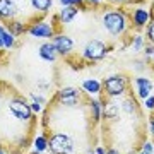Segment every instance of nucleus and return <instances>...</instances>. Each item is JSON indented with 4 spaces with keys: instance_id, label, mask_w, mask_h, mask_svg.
Wrapping results in <instances>:
<instances>
[{
    "instance_id": "nucleus-15",
    "label": "nucleus",
    "mask_w": 154,
    "mask_h": 154,
    "mask_svg": "<svg viewBox=\"0 0 154 154\" xmlns=\"http://www.w3.org/2000/svg\"><path fill=\"white\" fill-rule=\"evenodd\" d=\"M89 108H91V116H93L94 122H99L101 118H103L105 103H101L99 99H91V101H89Z\"/></svg>"
},
{
    "instance_id": "nucleus-26",
    "label": "nucleus",
    "mask_w": 154,
    "mask_h": 154,
    "mask_svg": "<svg viewBox=\"0 0 154 154\" xmlns=\"http://www.w3.org/2000/svg\"><path fill=\"white\" fill-rule=\"evenodd\" d=\"M142 152H146V154H154V144L149 142V140H146V142L142 144Z\"/></svg>"
},
{
    "instance_id": "nucleus-30",
    "label": "nucleus",
    "mask_w": 154,
    "mask_h": 154,
    "mask_svg": "<svg viewBox=\"0 0 154 154\" xmlns=\"http://www.w3.org/2000/svg\"><path fill=\"white\" fill-rule=\"evenodd\" d=\"M96 154H108V149L103 147V146H98V149H96Z\"/></svg>"
},
{
    "instance_id": "nucleus-1",
    "label": "nucleus",
    "mask_w": 154,
    "mask_h": 154,
    "mask_svg": "<svg viewBox=\"0 0 154 154\" xmlns=\"http://www.w3.org/2000/svg\"><path fill=\"white\" fill-rule=\"evenodd\" d=\"M103 28L111 34V36H122L127 31L128 26V19L127 14L122 9H115V11H108L103 16Z\"/></svg>"
},
{
    "instance_id": "nucleus-40",
    "label": "nucleus",
    "mask_w": 154,
    "mask_h": 154,
    "mask_svg": "<svg viewBox=\"0 0 154 154\" xmlns=\"http://www.w3.org/2000/svg\"><path fill=\"white\" fill-rule=\"evenodd\" d=\"M139 154H146V152H142V151H140V152H139Z\"/></svg>"
},
{
    "instance_id": "nucleus-20",
    "label": "nucleus",
    "mask_w": 154,
    "mask_h": 154,
    "mask_svg": "<svg viewBox=\"0 0 154 154\" xmlns=\"http://www.w3.org/2000/svg\"><path fill=\"white\" fill-rule=\"evenodd\" d=\"M9 31H11L14 36H19V34H22V33H28V26L24 24V22H21V21H12V22H9Z\"/></svg>"
},
{
    "instance_id": "nucleus-32",
    "label": "nucleus",
    "mask_w": 154,
    "mask_h": 154,
    "mask_svg": "<svg viewBox=\"0 0 154 154\" xmlns=\"http://www.w3.org/2000/svg\"><path fill=\"white\" fill-rule=\"evenodd\" d=\"M134 63H135V69H139V70H142V69H144V65H142V62H139V60H135V62H134Z\"/></svg>"
},
{
    "instance_id": "nucleus-3",
    "label": "nucleus",
    "mask_w": 154,
    "mask_h": 154,
    "mask_svg": "<svg viewBox=\"0 0 154 154\" xmlns=\"http://www.w3.org/2000/svg\"><path fill=\"white\" fill-rule=\"evenodd\" d=\"M9 111L14 118H17L19 122H29L33 118V111L31 106L22 96H14L9 101Z\"/></svg>"
},
{
    "instance_id": "nucleus-6",
    "label": "nucleus",
    "mask_w": 154,
    "mask_h": 154,
    "mask_svg": "<svg viewBox=\"0 0 154 154\" xmlns=\"http://www.w3.org/2000/svg\"><path fill=\"white\" fill-rule=\"evenodd\" d=\"M28 33L33 38H43V39H53L55 36V28L48 24V22H33L31 26H28Z\"/></svg>"
},
{
    "instance_id": "nucleus-22",
    "label": "nucleus",
    "mask_w": 154,
    "mask_h": 154,
    "mask_svg": "<svg viewBox=\"0 0 154 154\" xmlns=\"http://www.w3.org/2000/svg\"><path fill=\"white\" fill-rule=\"evenodd\" d=\"M4 48L5 50H11V48H14V45H16V36L9 31V29L5 28V31H4Z\"/></svg>"
},
{
    "instance_id": "nucleus-34",
    "label": "nucleus",
    "mask_w": 154,
    "mask_h": 154,
    "mask_svg": "<svg viewBox=\"0 0 154 154\" xmlns=\"http://www.w3.org/2000/svg\"><path fill=\"white\" fill-rule=\"evenodd\" d=\"M88 2H89V4H93V5H99L103 0H88Z\"/></svg>"
},
{
    "instance_id": "nucleus-12",
    "label": "nucleus",
    "mask_w": 154,
    "mask_h": 154,
    "mask_svg": "<svg viewBox=\"0 0 154 154\" xmlns=\"http://www.w3.org/2000/svg\"><path fill=\"white\" fill-rule=\"evenodd\" d=\"M38 53H39V57H41L45 62H55L57 60V55H58L51 41L41 45V46H39V50H38Z\"/></svg>"
},
{
    "instance_id": "nucleus-9",
    "label": "nucleus",
    "mask_w": 154,
    "mask_h": 154,
    "mask_svg": "<svg viewBox=\"0 0 154 154\" xmlns=\"http://www.w3.org/2000/svg\"><path fill=\"white\" fill-rule=\"evenodd\" d=\"M132 26L135 29H144L151 22V12L146 9V7H135L132 11Z\"/></svg>"
},
{
    "instance_id": "nucleus-28",
    "label": "nucleus",
    "mask_w": 154,
    "mask_h": 154,
    "mask_svg": "<svg viewBox=\"0 0 154 154\" xmlns=\"http://www.w3.org/2000/svg\"><path fill=\"white\" fill-rule=\"evenodd\" d=\"M29 106H31V111H33V113H39V111L43 110V105H41V103H38V101L29 103Z\"/></svg>"
},
{
    "instance_id": "nucleus-18",
    "label": "nucleus",
    "mask_w": 154,
    "mask_h": 154,
    "mask_svg": "<svg viewBox=\"0 0 154 154\" xmlns=\"http://www.w3.org/2000/svg\"><path fill=\"white\" fill-rule=\"evenodd\" d=\"M29 4L36 12H48L53 5V0H29Z\"/></svg>"
},
{
    "instance_id": "nucleus-2",
    "label": "nucleus",
    "mask_w": 154,
    "mask_h": 154,
    "mask_svg": "<svg viewBox=\"0 0 154 154\" xmlns=\"http://www.w3.org/2000/svg\"><path fill=\"white\" fill-rule=\"evenodd\" d=\"M48 147L51 154H72L74 152V140L67 134L55 132L48 139Z\"/></svg>"
},
{
    "instance_id": "nucleus-35",
    "label": "nucleus",
    "mask_w": 154,
    "mask_h": 154,
    "mask_svg": "<svg viewBox=\"0 0 154 154\" xmlns=\"http://www.w3.org/2000/svg\"><path fill=\"white\" fill-rule=\"evenodd\" d=\"M108 154H120L116 149H108Z\"/></svg>"
},
{
    "instance_id": "nucleus-16",
    "label": "nucleus",
    "mask_w": 154,
    "mask_h": 154,
    "mask_svg": "<svg viewBox=\"0 0 154 154\" xmlns=\"http://www.w3.org/2000/svg\"><path fill=\"white\" fill-rule=\"evenodd\" d=\"M118 111H120V106L110 101V103H105V108H103V116L108 118V120H115L118 118Z\"/></svg>"
},
{
    "instance_id": "nucleus-17",
    "label": "nucleus",
    "mask_w": 154,
    "mask_h": 154,
    "mask_svg": "<svg viewBox=\"0 0 154 154\" xmlns=\"http://www.w3.org/2000/svg\"><path fill=\"white\" fill-rule=\"evenodd\" d=\"M144 46H146V36L140 33L134 34L132 39H130V48H132V51H135V53H140L144 50Z\"/></svg>"
},
{
    "instance_id": "nucleus-13",
    "label": "nucleus",
    "mask_w": 154,
    "mask_h": 154,
    "mask_svg": "<svg viewBox=\"0 0 154 154\" xmlns=\"http://www.w3.org/2000/svg\"><path fill=\"white\" fill-rule=\"evenodd\" d=\"M79 14V9L77 7H62L60 12H58V21L62 24H70L74 19Z\"/></svg>"
},
{
    "instance_id": "nucleus-36",
    "label": "nucleus",
    "mask_w": 154,
    "mask_h": 154,
    "mask_svg": "<svg viewBox=\"0 0 154 154\" xmlns=\"http://www.w3.org/2000/svg\"><path fill=\"white\" fill-rule=\"evenodd\" d=\"M111 2H115V4H123V2H127V0H111Z\"/></svg>"
},
{
    "instance_id": "nucleus-21",
    "label": "nucleus",
    "mask_w": 154,
    "mask_h": 154,
    "mask_svg": "<svg viewBox=\"0 0 154 154\" xmlns=\"http://www.w3.org/2000/svg\"><path fill=\"white\" fill-rule=\"evenodd\" d=\"M33 146L36 149V152H45L46 149H48V137L46 135H38V137H34L33 140Z\"/></svg>"
},
{
    "instance_id": "nucleus-31",
    "label": "nucleus",
    "mask_w": 154,
    "mask_h": 154,
    "mask_svg": "<svg viewBox=\"0 0 154 154\" xmlns=\"http://www.w3.org/2000/svg\"><path fill=\"white\" fill-rule=\"evenodd\" d=\"M149 130H151V134L154 135V115L149 118Z\"/></svg>"
},
{
    "instance_id": "nucleus-33",
    "label": "nucleus",
    "mask_w": 154,
    "mask_h": 154,
    "mask_svg": "<svg viewBox=\"0 0 154 154\" xmlns=\"http://www.w3.org/2000/svg\"><path fill=\"white\" fill-rule=\"evenodd\" d=\"M38 88H39V89H46V88H48V84L43 82V81H39V82H38Z\"/></svg>"
},
{
    "instance_id": "nucleus-29",
    "label": "nucleus",
    "mask_w": 154,
    "mask_h": 154,
    "mask_svg": "<svg viewBox=\"0 0 154 154\" xmlns=\"http://www.w3.org/2000/svg\"><path fill=\"white\" fill-rule=\"evenodd\" d=\"M4 31H5V26H2L0 24V48H4Z\"/></svg>"
},
{
    "instance_id": "nucleus-8",
    "label": "nucleus",
    "mask_w": 154,
    "mask_h": 154,
    "mask_svg": "<svg viewBox=\"0 0 154 154\" xmlns=\"http://www.w3.org/2000/svg\"><path fill=\"white\" fill-rule=\"evenodd\" d=\"M51 43L55 46L57 53L62 57H69L72 53V50H74V41L67 34H55L53 39H51Z\"/></svg>"
},
{
    "instance_id": "nucleus-4",
    "label": "nucleus",
    "mask_w": 154,
    "mask_h": 154,
    "mask_svg": "<svg viewBox=\"0 0 154 154\" xmlns=\"http://www.w3.org/2000/svg\"><path fill=\"white\" fill-rule=\"evenodd\" d=\"M101 84H103L105 94L108 96V98H118V96H122V94L127 91V86H128V82H127L125 77L118 75V74L106 77Z\"/></svg>"
},
{
    "instance_id": "nucleus-25",
    "label": "nucleus",
    "mask_w": 154,
    "mask_h": 154,
    "mask_svg": "<svg viewBox=\"0 0 154 154\" xmlns=\"http://www.w3.org/2000/svg\"><path fill=\"white\" fill-rule=\"evenodd\" d=\"M62 7H82L84 0H58Z\"/></svg>"
},
{
    "instance_id": "nucleus-7",
    "label": "nucleus",
    "mask_w": 154,
    "mask_h": 154,
    "mask_svg": "<svg viewBox=\"0 0 154 154\" xmlns=\"http://www.w3.org/2000/svg\"><path fill=\"white\" fill-rule=\"evenodd\" d=\"M81 98V93L77 88H63L60 91H57V99L58 103L67 108H72V106L77 105V101Z\"/></svg>"
},
{
    "instance_id": "nucleus-5",
    "label": "nucleus",
    "mask_w": 154,
    "mask_h": 154,
    "mask_svg": "<svg viewBox=\"0 0 154 154\" xmlns=\"http://www.w3.org/2000/svg\"><path fill=\"white\" fill-rule=\"evenodd\" d=\"M108 53V46H106L103 41H99V39H91L86 43L82 50V57L86 58L88 62H99L103 60Z\"/></svg>"
},
{
    "instance_id": "nucleus-14",
    "label": "nucleus",
    "mask_w": 154,
    "mask_h": 154,
    "mask_svg": "<svg viewBox=\"0 0 154 154\" xmlns=\"http://www.w3.org/2000/svg\"><path fill=\"white\" fill-rule=\"evenodd\" d=\"M82 89L86 91L88 94H93V96H98L101 93V89H103V84L96 81V79H86L82 82Z\"/></svg>"
},
{
    "instance_id": "nucleus-39",
    "label": "nucleus",
    "mask_w": 154,
    "mask_h": 154,
    "mask_svg": "<svg viewBox=\"0 0 154 154\" xmlns=\"http://www.w3.org/2000/svg\"><path fill=\"white\" fill-rule=\"evenodd\" d=\"M0 101H2V93H0Z\"/></svg>"
},
{
    "instance_id": "nucleus-27",
    "label": "nucleus",
    "mask_w": 154,
    "mask_h": 154,
    "mask_svg": "<svg viewBox=\"0 0 154 154\" xmlns=\"http://www.w3.org/2000/svg\"><path fill=\"white\" fill-rule=\"evenodd\" d=\"M144 103H146V108H147L149 111H154V96L151 94L149 98L144 99Z\"/></svg>"
},
{
    "instance_id": "nucleus-38",
    "label": "nucleus",
    "mask_w": 154,
    "mask_h": 154,
    "mask_svg": "<svg viewBox=\"0 0 154 154\" xmlns=\"http://www.w3.org/2000/svg\"><path fill=\"white\" fill-rule=\"evenodd\" d=\"M128 154H137V152H135V151H130V152H128Z\"/></svg>"
},
{
    "instance_id": "nucleus-37",
    "label": "nucleus",
    "mask_w": 154,
    "mask_h": 154,
    "mask_svg": "<svg viewBox=\"0 0 154 154\" xmlns=\"http://www.w3.org/2000/svg\"><path fill=\"white\" fill-rule=\"evenodd\" d=\"M0 154H5V152H4V149H2V147H0Z\"/></svg>"
},
{
    "instance_id": "nucleus-23",
    "label": "nucleus",
    "mask_w": 154,
    "mask_h": 154,
    "mask_svg": "<svg viewBox=\"0 0 154 154\" xmlns=\"http://www.w3.org/2000/svg\"><path fill=\"white\" fill-rule=\"evenodd\" d=\"M146 39L151 45H154V19H151V22L146 26Z\"/></svg>"
},
{
    "instance_id": "nucleus-24",
    "label": "nucleus",
    "mask_w": 154,
    "mask_h": 154,
    "mask_svg": "<svg viewBox=\"0 0 154 154\" xmlns=\"http://www.w3.org/2000/svg\"><path fill=\"white\" fill-rule=\"evenodd\" d=\"M144 57H146V60H149V62H154V45H151V43H146V46H144Z\"/></svg>"
},
{
    "instance_id": "nucleus-19",
    "label": "nucleus",
    "mask_w": 154,
    "mask_h": 154,
    "mask_svg": "<svg viewBox=\"0 0 154 154\" xmlns=\"http://www.w3.org/2000/svg\"><path fill=\"white\" fill-rule=\"evenodd\" d=\"M120 110L125 111L127 115H134V113H137V103H135V99L134 98H125L123 101H122Z\"/></svg>"
},
{
    "instance_id": "nucleus-10",
    "label": "nucleus",
    "mask_w": 154,
    "mask_h": 154,
    "mask_svg": "<svg viewBox=\"0 0 154 154\" xmlns=\"http://www.w3.org/2000/svg\"><path fill=\"white\" fill-rule=\"evenodd\" d=\"M134 84H135V88H137V96L140 99H146V98L151 96L154 84L149 77H135V79H134Z\"/></svg>"
},
{
    "instance_id": "nucleus-11",
    "label": "nucleus",
    "mask_w": 154,
    "mask_h": 154,
    "mask_svg": "<svg viewBox=\"0 0 154 154\" xmlns=\"http://www.w3.org/2000/svg\"><path fill=\"white\" fill-rule=\"evenodd\" d=\"M19 14V5L14 0H0V19H14Z\"/></svg>"
}]
</instances>
